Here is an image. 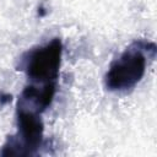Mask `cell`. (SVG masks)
Instances as JSON below:
<instances>
[{
    "label": "cell",
    "mask_w": 157,
    "mask_h": 157,
    "mask_svg": "<svg viewBox=\"0 0 157 157\" xmlns=\"http://www.w3.org/2000/svg\"><path fill=\"white\" fill-rule=\"evenodd\" d=\"M145 43H134L109 67L105 85L112 91H125L132 88L144 76L146 70Z\"/></svg>",
    "instance_id": "cell-1"
},
{
    "label": "cell",
    "mask_w": 157,
    "mask_h": 157,
    "mask_svg": "<svg viewBox=\"0 0 157 157\" xmlns=\"http://www.w3.org/2000/svg\"><path fill=\"white\" fill-rule=\"evenodd\" d=\"M61 56V43L58 38L44 47L29 53L26 69L31 80L37 82H53L58 76Z\"/></svg>",
    "instance_id": "cell-2"
},
{
    "label": "cell",
    "mask_w": 157,
    "mask_h": 157,
    "mask_svg": "<svg viewBox=\"0 0 157 157\" xmlns=\"http://www.w3.org/2000/svg\"><path fill=\"white\" fill-rule=\"evenodd\" d=\"M18 129L22 148H37L43 136V124L34 112L18 108Z\"/></svg>",
    "instance_id": "cell-3"
}]
</instances>
